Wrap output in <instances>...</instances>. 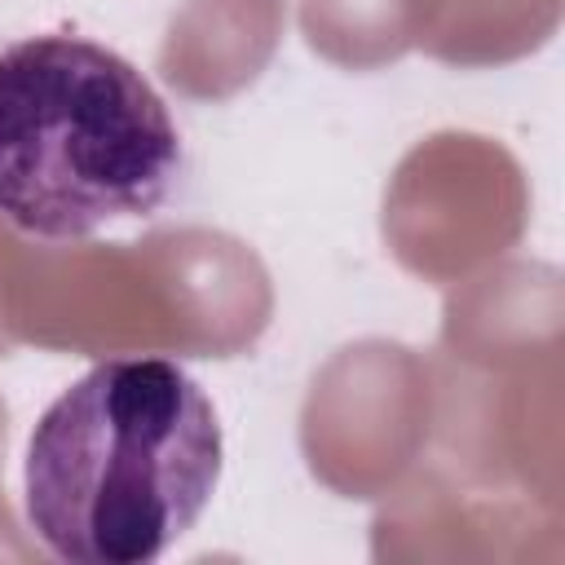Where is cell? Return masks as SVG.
<instances>
[{
	"instance_id": "cell-1",
	"label": "cell",
	"mask_w": 565,
	"mask_h": 565,
	"mask_svg": "<svg viewBox=\"0 0 565 565\" xmlns=\"http://www.w3.org/2000/svg\"><path fill=\"white\" fill-rule=\"evenodd\" d=\"M212 397L168 358H106L31 428L22 512L71 565H150L194 530L221 486Z\"/></svg>"
},
{
	"instance_id": "cell-2",
	"label": "cell",
	"mask_w": 565,
	"mask_h": 565,
	"mask_svg": "<svg viewBox=\"0 0 565 565\" xmlns=\"http://www.w3.org/2000/svg\"><path fill=\"white\" fill-rule=\"evenodd\" d=\"M181 132L154 84L115 49L44 31L0 49V216L49 243L163 207Z\"/></svg>"
}]
</instances>
